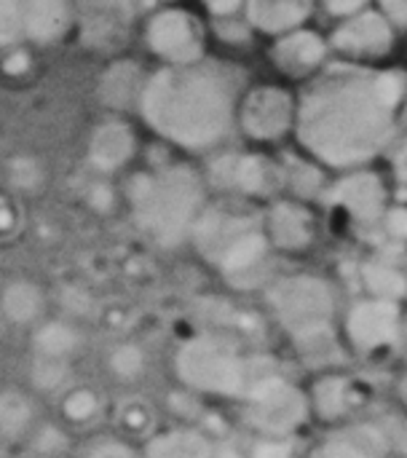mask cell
I'll return each instance as SVG.
<instances>
[{"mask_svg":"<svg viewBox=\"0 0 407 458\" xmlns=\"http://www.w3.org/2000/svg\"><path fill=\"white\" fill-rule=\"evenodd\" d=\"M322 196L327 209L343 212V217L357 228L381 225L389 209V188L384 177L368 166L341 172V177H335Z\"/></svg>","mask_w":407,"mask_h":458,"instance_id":"11","label":"cell"},{"mask_svg":"<svg viewBox=\"0 0 407 458\" xmlns=\"http://www.w3.org/2000/svg\"><path fill=\"white\" fill-rule=\"evenodd\" d=\"M131 207L137 225L161 247L191 239L204 212V180L188 166H166L140 174L131 185Z\"/></svg>","mask_w":407,"mask_h":458,"instance_id":"6","label":"cell"},{"mask_svg":"<svg viewBox=\"0 0 407 458\" xmlns=\"http://www.w3.org/2000/svg\"><path fill=\"white\" fill-rule=\"evenodd\" d=\"M145 365H148V357H145L142 346H137V344H121L110 354V373L126 384L142 378Z\"/></svg>","mask_w":407,"mask_h":458,"instance_id":"30","label":"cell"},{"mask_svg":"<svg viewBox=\"0 0 407 458\" xmlns=\"http://www.w3.org/2000/svg\"><path fill=\"white\" fill-rule=\"evenodd\" d=\"M75 458H142L140 456V443L129 440L118 432L97 435L91 437Z\"/></svg>","mask_w":407,"mask_h":458,"instance_id":"29","label":"cell"},{"mask_svg":"<svg viewBox=\"0 0 407 458\" xmlns=\"http://www.w3.org/2000/svg\"><path fill=\"white\" fill-rule=\"evenodd\" d=\"M378 8L394 27H407V0H378Z\"/></svg>","mask_w":407,"mask_h":458,"instance_id":"37","label":"cell"},{"mask_svg":"<svg viewBox=\"0 0 407 458\" xmlns=\"http://www.w3.org/2000/svg\"><path fill=\"white\" fill-rule=\"evenodd\" d=\"M263 357L252 354L225 330H199L177 341L172 352V378L180 392L201 403L236 405Z\"/></svg>","mask_w":407,"mask_h":458,"instance_id":"4","label":"cell"},{"mask_svg":"<svg viewBox=\"0 0 407 458\" xmlns=\"http://www.w3.org/2000/svg\"><path fill=\"white\" fill-rule=\"evenodd\" d=\"M397 140L403 142V148L407 150V94L403 107H400V121H397Z\"/></svg>","mask_w":407,"mask_h":458,"instance_id":"38","label":"cell"},{"mask_svg":"<svg viewBox=\"0 0 407 458\" xmlns=\"http://www.w3.org/2000/svg\"><path fill=\"white\" fill-rule=\"evenodd\" d=\"M215 180L250 199L271 196L282 188V166L260 153H225L212 166Z\"/></svg>","mask_w":407,"mask_h":458,"instance_id":"17","label":"cell"},{"mask_svg":"<svg viewBox=\"0 0 407 458\" xmlns=\"http://www.w3.org/2000/svg\"><path fill=\"white\" fill-rule=\"evenodd\" d=\"M303 451L301 440H268V437H250L242 448L244 458H298Z\"/></svg>","mask_w":407,"mask_h":458,"instance_id":"31","label":"cell"},{"mask_svg":"<svg viewBox=\"0 0 407 458\" xmlns=\"http://www.w3.org/2000/svg\"><path fill=\"white\" fill-rule=\"evenodd\" d=\"M78 349H81V335L72 325L64 322L35 325V333L30 338V357L35 360L75 362Z\"/></svg>","mask_w":407,"mask_h":458,"instance_id":"24","label":"cell"},{"mask_svg":"<svg viewBox=\"0 0 407 458\" xmlns=\"http://www.w3.org/2000/svg\"><path fill=\"white\" fill-rule=\"evenodd\" d=\"M220 437L199 421L164 424L140 440L142 458H220Z\"/></svg>","mask_w":407,"mask_h":458,"instance_id":"16","label":"cell"},{"mask_svg":"<svg viewBox=\"0 0 407 458\" xmlns=\"http://www.w3.org/2000/svg\"><path fill=\"white\" fill-rule=\"evenodd\" d=\"M263 231L268 236L274 255L301 258L314 250L319 239V220L309 207V201L290 196V199L271 201L263 217Z\"/></svg>","mask_w":407,"mask_h":458,"instance_id":"14","label":"cell"},{"mask_svg":"<svg viewBox=\"0 0 407 458\" xmlns=\"http://www.w3.org/2000/svg\"><path fill=\"white\" fill-rule=\"evenodd\" d=\"M134 156V134L126 123L107 121L91 137V161L97 169H121Z\"/></svg>","mask_w":407,"mask_h":458,"instance_id":"22","label":"cell"},{"mask_svg":"<svg viewBox=\"0 0 407 458\" xmlns=\"http://www.w3.org/2000/svg\"><path fill=\"white\" fill-rule=\"evenodd\" d=\"M405 94V70L343 59L325 64L298 94L293 137L322 169L368 166L397 140Z\"/></svg>","mask_w":407,"mask_h":458,"instance_id":"1","label":"cell"},{"mask_svg":"<svg viewBox=\"0 0 407 458\" xmlns=\"http://www.w3.org/2000/svg\"><path fill=\"white\" fill-rule=\"evenodd\" d=\"M298 121V94L276 86L260 83L242 94L236 107L239 129L258 145L282 142L284 137L295 134Z\"/></svg>","mask_w":407,"mask_h":458,"instance_id":"10","label":"cell"},{"mask_svg":"<svg viewBox=\"0 0 407 458\" xmlns=\"http://www.w3.org/2000/svg\"><path fill=\"white\" fill-rule=\"evenodd\" d=\"M403 352L407 357V301H405V311H403Z\"/></svg>","mask_w":407,"mask_h":458,"instance_id":"40","label":"cell"},{"mask_svg":"<svg viewBox=\"0 0 407 458\" xmlns=\"http://www.w3.org/2000/svg\"><path fill=\"white\" fill-rule=\"evenodd\" d=\"M381 228L397 247L407 244V204H389Z\"/></svg>","mask_w":407,"mask_h":458,"instance_id":"33","label":"cell"},{"mask_svg":"<svg viewBox=\"0 0 407 458\" xmlns=\"http://www.w3.org/2000/svg\"><path fill=\"white\" fill-rule=\"evenodd\" d=\"M392 400L400 413H407V362L392 378Z\"/></svg>","mask_w":407,"mask_h":458,"instance_id":"36","label":"cell"},{"mask_svg":"<svg viewBox=\"0 0 407 458\" xmlns=\"http://www.w3.org/2000/svg\"><path fill=\"white\" fill-rule=\"evenodd\" d=\"M330 40L325 35H319L317 30H309V27H298V30H290L284 35H276L268 56L271 62L287 72V75H295V78H306V75H317L327 56H330Z\"/></svg>","mask_w":407,"mask_h":458,"instance_id":"18","label":"cell"},{"mask_svg":"<svg viewBox=\"0 0 407 458\" xmlns=\"http://www.w3.org/2000/svg\"><path fill=\"white\" fill-rule=\"evenodd\" d=\"M70 21L64 0H24V38L48 43L56 40Z\"/></svg>","mask_w":407,"mask_h":458,"instance_id":"26","label":"cell"},{"mask_svg":"<svg viewBox=\"0 0 407 458\" xmlns=\"http://www.w3.org/2000/svg\"><path fill=\"white\" fill-rule=\"evenodd\" d=\"M314 5L317 0H247L244 19L250 27L276 38L290 30L306 27Z\"/></svg>","mask_w":407,"mask_h":458,"instance_id":"20","label":"cell"},{"mask_svg":"<svg viewBox=\"0 0 407 458\" xmlns=\"http://www.w3.org/2000/svg\"><path fill=\"white\" fill-rule=\"evenodd\" d=\"M314 424L322 429H341L360 421L373 403L368 381L349 365L309 373L306 378Z\"/></svg>","mask_w":407,"mask_h":458,"instance_id":"9","label":"cell"},{"mask_svg":"<svg viewBox=\"0 0 407 458\" xmlns=\"http://www.w3.org/2000/svg\"><path fill=\"white\" fill-rule=\"evenodd\" d=\"M247 437L301 440L311 427V403L306 381L263 360L244 397L233 405Z\"/></svg>","mask_w":407,"mask_h":458,"instance_id":"7","label":"cell"},{"mask_svg":"<svg viewBox=\"0 0 407 458\" xmlns=\"http://www.w3.org/2000/svg\"><path fill=\"white\" fill-rule=\"evenodd\" d=\"M236 75L217 62L166 64L145 81L140 110L156 134L185 150H209L220 145L239 107Z\"/></svg>","mask_w":407,"mask_h":458,"instance_id":"2","label":"cell"},{"mask_svg":"<svg viewBox=\"0 0 407 458\" xmlns=\"http://www.w3.org/2000/svg\"><path fill=\"white\" fill-rule=\"evenodd\" d=\"M298 458H392V451L384 424L360 419L341 429H325Z\"/></svg>","mask_w":407,"mask_h":458,"instance_id":"15","label":"cell"},{"mask_svg":"<svg viewBox=\"0 0 407 458\" xmlns=\"http://www.w3.org/2000/svg\"><path fill=\"white\" fill-rule=\"evenodd\" d=\"M360 282L365 295L386 298V301H407V271L386 255H373L360 266Z\"/></svg>","mask_w":407,"mask_h":458,"instance_id":"21","label":"cell"},{"mask_svg":"<svg viewBox=\"0 0 407 458\" xmlns=\"http://www.w3.org/2000/svg\"><path fill=\"white\" fill-rule=\"evenodd\" d=\"M220 458H244V454H242V451H236V448L223 445V448H220Z\"/></svg>","mask_w":407,"mask_h":458,"instance_id":"39","label":"cell"},{"mask_svg":"<svg viewBox=\"0 0 407 458\" xmlns=\"http://www.w3.org/2000/svg\"><path fill=\"white\" fill-rule=\"evenodd\" d=\"M59 397H62L59 413L64 416L67 424H75V427L91 424L102 411L99 394L94 389H89V386H67Z\"/></svg>","mask_w":407,"mask_h":458,"instance_id":"28","label":"cell"},{"mask_svg":"<svg viewBox=\"0 0 407 458\" xmlns=\"http://www.w3.org/2000/svg\"><path fill=\"white\" fill-rule=\"evenodd\" d=\"M263 303L287 349L309 373L352 362L338 327L343 306L327 276L314 271L274 276L263 287Z\"/></svg>","mask_w":407,"mask_h":458,"instance_id":"3","label":"cell"},{"mask_svg":"<svg viewBox=\"0 0 407 458\" xmlns=\"http://www.w3.org/2000/svg\"><path fill=\"white\" fill-rule=\"evenodd\" d=\"M319 3L325 5V11H327L330 16L346 19V16H352V13H357V11L370 8L373 0H319Z\"/></svg>","mask_w":407,"mask_h":458,"instance_id":"34","label":"cell"},{"mask_svg":"<svg viewBox=\"0 0 407 458\" xmlns=\"http://www.w3.org/2000/svg\"><path fill=\"white\" fill-rule=\"evenodd\" d=\"M244 3L247 0H204V8L212 13V19H231L236 16L239 11H244Z\"/></svg>","mask_w":407,"mask_h":458,"instance_id":"35","label":"cell"},{"mask_svg":"<svg viewBox=\"0 0 407 458\" xmlns=\"http://www.w3.org/2000/svg\"><path fill=\"white\" fill-rule=\"evenodd\" d=\"M40 427L38 394L24 386L0 389V443L19 445L27 443Z\"/></svg>","mask_w":407,"mask_h":458,"instance_id":"19","label":"cell"},{"mask_svg":"<svg viewBox=\"0 0 407 458\" xmlns=\"http://www.w3.org/2000/svg\"><path fill=\"white\" fill-rule=\"evenodd\" d=\"M330 51L343 62L376 64L394 48V24L386 19L381 8H365L338 21L333 30Z\"/></svg>","mask_w":407,"mask_h":458,"instance_id":"12","label":"cell"},{"mask_svg":"<svg viewBox=\"0 0 407 458\" xmlns=\"http://www.w3.org/2000/svg\"><path fill=\"white\" fill-rule=\"evenodd\" d=\"M150 51L166 64H188L204 59V27L188 8H161L145 27Z\"/></svg>","mask_w":407,"mask_h":458,"instance_id":"13","label":"cell"},{"mask_svg":"<svg viewBox=\"0 0 407 458\" xmlns=\"http://www.w3.org/2000/svg\"><path fill=\"white\" fill-rule=\"evenodd\" d=\"M403 311L405 303L360 295L341 309V341L349 360L378 365L403 352Z\"/></svg>","mask_w":407,"mask_h":458,"instance_id":"8","label":"cell"},{"mask_svg":"<svg viewBox=\"0 0 407 458\" xmlns=\"http://www.w3.org/2000/svg\"><path fill=\"white\" fill-rule=\"evenodd\" d=\"M129 21V8L123 0H89L81 16L86 38L97 46L110 43L115 35L123 32Z\"/></svg>","mask_w":407,"mask_h":458,"instance_id":"25","label":"cell"},{"mask_svg":"<svg viewBox=\"0 0 407 458\" xmlns=\"http://www.w3.org/2000/svg\"><path fill=\"white\" fill-rule=\"evenodd\" d=\"M193 244L217 268V274L233 287H266L268 263L274 250L263 231V220L247 217L231 209H207L199 215Z\"/></svg>","mask_w":407,"mask_h":458,"instance_id":"5","label":"cell"},{"mask_svg":"<svg viewBox=\"0 0 407 458\" xmlns=\"http://www.w3.org/2000/svg\"><path fill=\"white\" fill-rule=\"evenodd\" d=\"M153 429H156V416H153V408L145 400H140V397L123 400L121 408L115 411V432L118 435L140 443Z\"/></svg>","mask_w":407,"mask_h":458,"instance_id":"27","label":"cell"},{"mask_svg":"<svg viewBox=\"0 0 407 458\" xmlns=\"http://www.w3.org/2000/svg\"><path fill=\"white\" fill-rule=\"evenodd\" d=\"M43 309H46V298L40 287L24 279L11 282L0 295V311L5 322L13 327H35L43 317Z\"/></svg>","mask_w":407,"mask_h":458,"instance_id":"23","label":"cell"},{"mask_svg":"<svg viewBox=\"0 0 407 458\" xmlns=\"http://www.w3.org/2000/svg\"><path fill=\"white\" fill-rule=\"evenodd\" d=\"M24 38V0H0V46Z\"/></svg>","mask_w":407,"mask_h":458,"instance_id":"32","label":"cell"}]
</instances>
